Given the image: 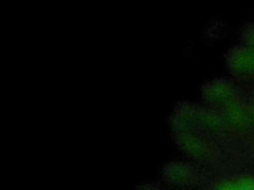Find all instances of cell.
Wrapping results in <instances>:
<instances>
[{
	"label": "cell",
	"mask_w": 254,
	"mask_h": 190,
	"mask_svg": "<svg viewBox=\"0 0 254 190\" xmlns=\"http://www.w3.org/2000/svg\"><path fill=\"white\" fill-rule=\"evenodd\" d=\"M162 175L166 182L180 186H191L197 183L200 177L194 165L183 161L166 163L162 167Z\"/></svg>",
	"instance_id": "cell-1"
},
{
	"label": "cell",
	"mask_w": 254,
	"mask_h": 190,
	"mask_svg": "<svg viewBox=\"0 0 254 190\" xmlns=\"http://www.w3.org/2000/svg\"><path fill=\"white\" fill-rule=\"evenodd\" d=\"M212 190H254V180L239 178L218 182Z\"/></svg>",
	"instance_id": "cell-2"
},
{
	"label": "cell",
	"mask_w": 254,
	"mask_h": 190,
	"mask_svg": "<svg viewBox=\"0 0 254 190\" xmlns=\"http://www.w3.org/2000/svg\"><path fill=\"white\" fill-rule=\"evenodd\" d=\"M137 190H164V188L160 183H147L140 185Z\"/></svg>",
	"instance_id": "cell-3"
}]
</instances>
